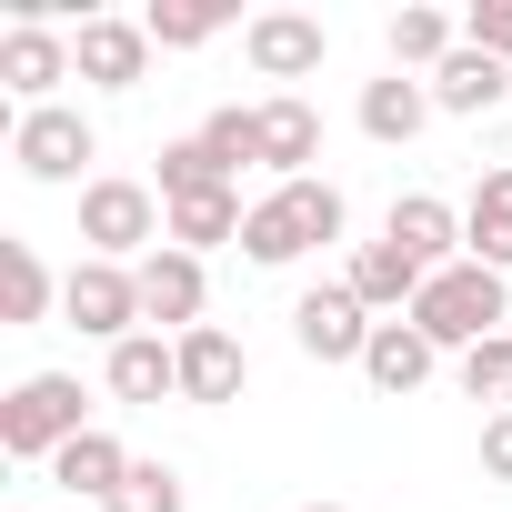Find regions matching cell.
I'll use <instances>...</instances> for the list:
<instances>
[{
	"mask_svg": "<svg viewBox=\"0 0 512 512\" xmlns=\"http://www.w3.org/2000/svg\"><path fill=\"white\" fill-rule=\"evenodd\" d=\"M462 262L512 272V171H482L472 181V201H462Z\"/></svg>",
	"mask_w": 512,
	"mask_h": 512,
	"instance_id": "14",
	"label": "cell"
},
{
	"mask_svg": "<svg viewBox=\"0 0 512 512\" xmlns=\"http://www.w3.org/2000/svg\"><path fill=\"white\" fill-rule=\"evenodd\" d=\"M302 512H342V502H302Z\"/></svg>",
	"mask_w": 512,
	"mask_h": 512,
	"instance_id": "32",
	"label": "cell"
},
{
	"mask_svg": "<svg viewBox=\"0 0 512 512\" xmlns=\"http://www.w3.org/2000/svg\"><path fill=\"white\" fill-rule=\"evenodd\" d=\"M11 161H21L31 181H81V161H101V131H91L71 101H51V111H21V121H11Z\"/></svg>",
	"mask_w": 512,
	"mask_h": 512,
	"instance_id": "5",
	"label": "cell"
},
{
	"mask_svg": "<svg viewBox=\"0 0 512 512\" xmlns=\"http://www.w3.org/2000/svg\"><path fill=\"white\" fill-rule=\"evenodd\" d=\"M372 332H382V322H372V302H362L352 282H322V292L292 302V342H302L312 362H362Z\"/></svg>",
	"mask_w": 512,
	"mask_h": 512,
	"instance_id": "7",
	"label": "cell"
},
{
	"mask_svg": "<svg viewBox=\"0 0 512 512\" xmlns=\"http://www.w3.org/2000/svg\"><path fill=\"white\" fill-rule=\"evenodd\" d=\"M211 31H221L211 0H151V51H201Z\"/></svg>",
	"mask_w": 512,
	"mask_h": 512,
	"instance_id": "27",
	"label": "cell"
},
{
	"mask_svg": "<svg viewBox=\"0 0 512 512\" xmlns=\"http://www.w3.org/2000/svg\"><path fill=\"white\" fill-rule=\"evenodd\" d=\"M171 352H181V402H241V372H251V362H241V342H231L221 322L181 332Z\"/></svg>",
	"mask_w": 512,
	"mask_h": 512,
	"instance_id": "13",
	"label": "cell"
},
{
	"mask_svg": "<svg viewBox=\"0 0 512 512\" xmlns=\"http://www.w3.org/2000/svg\"><path fill=\"white\" fill-rule=\"evenodd\" d=\"M61 312H71V332H91V342H131V322H141V272H131V262H71Z\"/></svg>",
	"mask_w": 512,
	"mask_h": 512,
	"instance_id": "6",
	"label": "cell"
},
{
	"mask_svg": "<svg viewBox=\"0 0 512 512\" xmlns=\"http://www.w3.org/2000/svg\"><path fill=\"white\" fill-rule=\"evenodd\" d=\"M462 392L492 402V412H512V332H492L482 352H462Z\"/></svg>",
	"mask_w": 512,
	"mask_h": 512,
	"instance_id": "28",
	"label": "cell"
},
{
	"mask_svg": "<svg viewBox=\"0 0 512 512\" xmlns=\"http://www.w3.org/2000/svg\"><path fill=\"white\" fill-rule=\"evenodd\" d=\"M201 141H211L231 171H241V161H262V111H241V101H231V111H211V121H201Z\"/></svg>",
	"mask_w": 512,
	"mask_h": 512,
	"instance_id": "29",
	"label": "cell"
},
{
	"mask_svg": "<svg viewBox=\"0 0 512 512\" xmlns=\"http://www.w3.org/2000/svg\"><path fill=\"white\" fill-rule=\"evenodd\" d=\"M452 51H462V21L452 11H392V71H422L432 81Z\"/></svg>",
	"mask_w": 512,
	"mask_h": 512,
	"instance_id": "23",
	"label": "cell"
},
{
	"mask_svg": "<svg viewBox=\"0 0 512 512\" xmlns=\"http://www.w3.org/2000/svg\"><path fill=\"white\" fill-rule=\"evenodd\" d=\"M111 392H121V402H161V392H181V352H171L161 332L111 342Z\"/></svg>",
	"mask_w": 512,
	"mask_h": 512,
	"instance_id": "20",
	"label": "cell"
},
{
	"mask_svg": "<svg viewBox=\"0 0 512 512\" xmlns=\"http://www.w3.org/2000/svg\"><path fill=\"white\" fill-rule=\"evenodd\" d=\"M302 161H322V111H312L302 91H282V101H262V171H282V181H312Z\"/></svg>",
	"mask_w": 512,
	"mask_h": 512,
	"instance_id": "15",
	"label": "cell"
},
{
	"mask_svg": "<svg viewBox=\"0 0 512 512\" xmlns=\"http://www.w3.org/2000/svg\"><path fill=\"white\" fill-rule=\"evenodd\" d=\"M462 41H472V51H492V61L512 71V0H482V11L462 21Z\"/></svg>",
	"mask_w": 512,
	"mask_h": 512,
	"instance_id": "30",
	"label": "cell"
},
{
	"mask_svg": "<svg viewBox=\"0 0 512 512\" xmlns=\"http://www.w3.org/2000/svg\"><path fill=\"white\" fill-rule=\"evenodd\" d=\"M502 91H512V71H502L492 51H472V41H462V51L432 71V111H462V121H482Z\"/></svg>",
	"mask_w": 512,
	"mask_h": 512,
	"instance_id": "18",
	"label": "cell"
},
{
	"mask_svg": "<svg viewBox=\"0 0 512 512\" xmlns=\"http://www.w3.org/2000/svg\"><path fill=\"white\" fill-rule=\"evenodd\" d=\"M382 241H392V251H412L422 272H452V262H462V211H452L442 191H402V201H392V221H382Z\"/></svg>",
	"mask_w": 512,
	"mask_h": 512,
	"instance_id": "11",
	"label": "cell"
},
{
	"mask_svg": "<svg viewBox=\"0 0 512 512\" xmlns=\"http://www.w3.org/2000/svg\"><path fill=\"white\" fill-rule=\"evenodd\" d=\"M201 191H231V161L191 131V141H171V151H161V211H171V201H201Z\"/></svg>",
	"mask_w": 512,
	"mask_h": 512,
	"instance_id": "24",
	"label": "cell"
},
{
	"mask_svg": "<svg viewBox=\"0 0 512 512\" xmlns=\"http://www.w3.org/2000/svg\"><path fill=\"white\" fill-rule=\"evenodd\" d=\"M482 482H512V412L482 422Z\"/></svg>",
	"mask_w": 512,
	"mask_h": 512,
	"instance_id": "31",
	"label": "cell"
},
{
	"mask_svg": "<svg viewBox=\"0 0 512 512\" xmlns=\"http://www.w3.org/2000/svg\"><path fill=\"white\" fill-rule=\"evenodd\" d=\"M241 191H201V201H171V251H211V241H241Z\"/></svg>",
	"mask_w": 512,
	"mask_h": 512,
	"instance_id": "25",
	"label": "cell"
},
{
	"mask_svg": "<svg viewBox=\"0 0 512 512\" xmlns=\"http://www.w3.org/2000/svg\"><path fill=\"white\" fill-rule=\"evenodd\" d=\"M432 362H442V352H432V332H422L412 312H402V322H382V332H372V352H362V372H372L392 402H402V392H422V382H432Z\"/></svg>",
	"mask_w": 512,
	"mask_h": 512,
	"instance_id": "16",
	"label": "cell"
},
{
	"mask_svg": "<svg viewBox=\"0 0 512 512\" xmlns=\"http://www.w3.org/2000/svg\"><path fill=\"white\" fill-rule=\"evenodd\" d=\"M51 302H61L51 262L31 241H0V322H51Z\"/></svg>",
	"mask_w": 512,
	"mask_h": 512,
	"instance_id": "21",
	"label": "cell"
},
{
	"mask_svg": "<svg viewBox=\"0 0 512 512\" xmlns=\"http://www.w3.org/2000/svg\"><path fill=\"white\" fill-rule=\"evenodd\" d=\"M342 282H352V292H362L372 312H412L432 272L412 262V251H392V241H362V251H352V272H342Z\"/></svg>",
	"mask_w": 512,
	"mask_h": 512,
	"instance_id": "17",
	"label": "cell"
},
{
	"mask_svg": "<svg viewBox=\"0 0 512 512\" xmlns=\"http://www.w3.org/2000/svg\"><path fill=\"white\" fill-rule=\"evenodd\" d=\"M51 482H61V492H91V502H111V492L131 482V452H121V442L91 422L81 442H61V452H51Z\"/></svg>",
	"mask_w": 512,
	"mask_h": 512,
	"instance_id": "19",
	"label": "cell"
},
{
	"mask_svg": "<svg viewBox=\"0 0 512 512\" xmlns=\"http://www.w3.org/2000/svg\"><path fill=\"white\" fill-rule=\"evenodd\" d=\"M241 51H251V71H262V81H312V71H322V21L262 11V21L241 31Z\"/></svg>",
	"mask_w": 512,
	"mask_h": 512,
	"instance_id": "12",
	"label": "cell"
},
{
	"mask_svg": "<svg viewBox=\"0 0 512 512\" xmlns=\"http://www.w3.org/2000/svg\"><path fill=\"white\" fill-rule=\"evenodd\" d=\"M502 312H512V292H502V272H482V262L432 272L422 302H412V322L432 332V352H482V342L502 332Z\"/></svg>",
	"mask_w": 512,
	"mask_h": 512,
	"instance_id": "2",
	"label": "cell"
},
{
	"mask_svg": "<svg viewBox=\"0 0 512 512\" xmlns=\"http://www.w3.org/2000/svg\"><path fill=\"white\" fill-rule=\"evenodd\" d=\"M71 71L101 81V91H141V71H151V21H111V11H91V21L71 31Z\"/></svg>",
	"mask_w": 512,
	"mask_h": 512,
	"instance_id": "8",
	"label": "cell"
},
{
	"mask_svg": "<svg viewBox=\"0 0 512 512\" xmlns=\"http://www.w3.org/2000/svg\"><path fill=\"white\" fill-rule=\"evenodd\" d=\"M0 81H11V101L51 111V81H71V41L51 21H11L0 31Z\"/></svg>",
	"mask_w": 512,
	"mask_h": 512,
	"instance_id": "10",
	"label": "cell"
},
{
	"mask_svg": "<svg viewBox=\"0 0 512 512\" xmlns=\"http://www.w3.org/2000/svg\"><path fill=\"white\" fill-rule=\"evenodd\" d=\"M322 241H342V191L332 181H272L262 201H251V221H241V251L262 272L302 262V251H322Z\"/></svg>",
	"mask_w": 512,
	"mask_h": 512,
	"instance_id": "1",
	"label": "cell"
},
{
	"mask_svg": "<svg viewBox=\"0 0 512 512\" xmlns=\"http://www.w3.org/2000/svg\"><path fill=\"white\" fill-rule=\"evenodd\" d=\"M422 121H432V81H412V71L362 81V131H372V141H412Z\"/></svg>",
	"mask_w": 512,
	"mask_h": 512,
	"instance_id": "22",
	"label": "cell"
},
{
	"mask_svg": "<svg viewBox=\"0 0 512 512\" xmlns=\"http://www.w3.org/2000/svg\"><path fill=\"white\" fill-rule=\"evenodd\" d=\"M101 512H191V492H181V472H171V462H131V482H121Z\"/></svg>",
	"mask_w": 512,
	"mask_h": 512,
	"instance_id": "26",
	"label": "cell"
},
{
	"mask_svg": "<svg viewBox=\"0 0 512 512\" xmlns=\"http://www.w3.org/2000/svg\"><path fill=\"white\" fill-rule=\"evenodd\" d=\"M81 241H91V262H151V251L171 241L161 231V191L151 181H131V171H101V181H81Z\"/></svg>",
	"mask_w": 512,
	"mask_h": 512,
	"instance_id": "3",
	"label": "cell"
},
{
	"mask_svg": "<svg viewBox=\"0 0 512 512\" xmlns=\"http://www.w3.org/2000/svg\"><path fill=\"white\" fill-rule=\"evenodd\" d=\"M141 272V322H171V342L181 332H201V302H211V282H201V251H151V262H131Z\"/></svg>",
	"mask_w": 512,
	"mask_h": 512,
	"instance_id": "9",
	"label": "cell"
},
{
	"mask_svg": "<svg viewBox=\"0 0 512 512\" xmlns=\"http://www.w3.org/2000/svg\"><path fill=\"white\" fill-rule=\"evenodd\" d=\"M81 432L91 422H81V382L71 372H31V382H11V402H0V452L11 462H51Z\"/></svg>",
	"mask_w": 512,
	"mask_h": 512,
	"instance_id": "4",
	"label": "cell"
}]
</instances>
